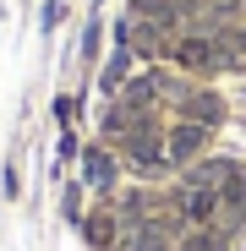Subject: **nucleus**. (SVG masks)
Segmentation results:
<instances>
[{
  "label": "nucleus",
  "instance_id": "f257e3e1",
  "mask_svg": "<svg viewBox=\"0 0 246 251\" xmlns=\"http://www.w3.org/2000/svg\"><path fill=\"white\" fill-rule=\"evenodd\" d=\"M170 207H175V219L181 224H197V229H208L214 219H219V191L214 186H181L175 197H170Z\"/></svg>",
  "mask_w": 246,
  "mask_h": 251
},
{
  "label": "nucleus",
  "instance_id": "f03ea898",
  "mask_svg": "<svg viewBox=\"0 0 246 251\" xmlns=\"http://www.w3.org/2000/svg\"><path fill=\"white\" fill-rule=\"evenodd\" d=\"M202 142H208V126H197V120H175L170 131H164V158L170 164H186L202 153Z\"/></svg>",
  "mask_w": 246,
  "mask_h": 251
},
{
  "label": "nucleus",
  "instance_id": "7ed1b4c3",
  "mask_svg": "<svg viewBox=\"0 0 246 251\" xmlns=\"http://www.w3.org/2000/svg\"><path fill=\"white\" fill-rule=\"evenodd\" d=\"M181 120H197V126H214L224 120V104H219V93H181Z\"/></svg>",
  "mask_w": 246,
  "mask_h": 251
},
{
  "label": "nucleus",
  "instance_id": "20e7f679",
  "mask_svg": "<svg viewBox=\"0 0 246 251\" xmlns=\"http://www.w3.org/2000/svg\"><path fill=\"white\" fill-rule=\"evenodd\" d=\"M82 175H88V186H115V153L109 148H88L82 153Z\"/></svg>",
  "mask_w": 246,
  "mask_h": 251
},
{
  "label": "nucleus",
  "instance_id": "39448f33",
  "mask_svg": "<svg viewBox=\"0 0 246 251\" xmlns=\"http://www.w3.org/2000/svg\"><path fill=\"white\" fill-rule=\"evenodd\" d=\"M224 246H230V229H224V224H219V229L208 224V229H197V235H186V240H181L175 251H224Z\"/></svg>",
  "mask_w": 246,
  "mask_h": 251
},
{
  "label": "nucleus",
  "instance_id": "423d86ee",
  "mask_svg": "<svg viewBox=\"0 0 246 251\" xmlns=\"http://www.w3.org/2000/svg\"><path fill=\"white\" fill-rule=\"evenodd\" d=\"M115 240H120V235H115V219H109V213H93V219H88V246L115 251Z\"/></svg>",
  "mask_w": 246,
  "mask_h": 251
}]
</instances>
